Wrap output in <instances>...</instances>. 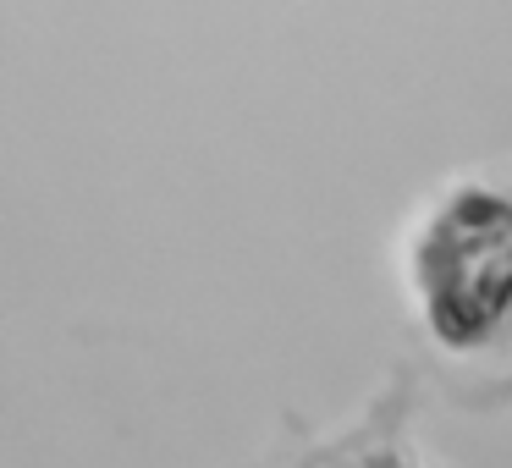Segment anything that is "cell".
I'll return each mask as SVG.
<instances>
[{
	"instance_id": "7a4b0ae2",
	"label": "cell",
	"mask_w": 512,
	"mask_h": 468,
	"mask_svg": "<svg viewBox=\"0 0 512 468\" xmlns=\"http://www.w3.org/2000/svg\"><path fill=\"white\" fill-rule=\"evenodd\" d=\"M298 468H424V463L413 457L408 435H402V419H391V413L380 408L364 430H353L336 446H320V452L303 457Z\"/></svg>"
},
{
	"instance_id": "6da1fadb",
	"label": "cell",
	"mask_w": 512,
	"mask_h": 468,
	"mask_svg": "<svg viewBox=\"0 0 512 468\" xmlns=\"http://www.w3.org/2000/svg\"><path fill=\"white\" fill-rule=\"evenodd\" d=\"M413 298L452 353H485L512 336V193L457 182L413 237Z\"/></svg>"
}]
</instances>
